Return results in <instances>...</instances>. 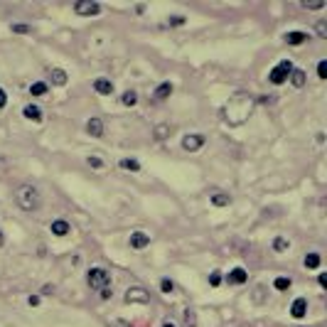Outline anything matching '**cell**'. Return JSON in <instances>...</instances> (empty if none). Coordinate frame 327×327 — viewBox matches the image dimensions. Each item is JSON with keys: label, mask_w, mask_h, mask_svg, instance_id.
<instances>
[{"label": "cell", "mask_w": 327, "mask_h": 327, "mask_svg": "<svg viewBox=\"0 0 327 327\" xmlns=\"http://www.w3.org/2000/svg\"><path fill=\"white\" fill-rule=\"evenodd\" d=\"M253 108H256V96H251L248 91H236L222 108V118L227 126H241L251 118Z\"/></svg>", "instance_id": "obj_1"}, {"label": "cell", "mask_w": 327, "mask_h": 327, "mask_svg": "<svg viewBox=\"0 0 327 327\" xmlns=\"http://www.w3.org/2000/svg\"><path fill=\"white\" fill-rule=\"evenodd\" d=\"M15 199H17V207H20L22 212H34V209L40 207V192H37V187H32V185L17 187Z\"/></svg>", "instance_id": "obj_2"}, {"label": "cell", "mask_w": 327, "mask_h": 327, "mask_svg": "<svg viewBox=\"0 0 327 327\" xmlns=\"http://www.w3.org/2000/svg\"><path fill=\"white\" fill-rule=\"evenodd\" d=\"M86 283L94 288V290H101L103 288H111V276H108V271L106 268H91L89 273H86Z\"/></svg>", "instance_id": "obj_3"}, {"label": "cell", "mask_w": 327, "mask_h": 327, "mask_svg": "<svg viewBox=\"0 0 327 327\" xmlns=\"http://www.w3.org/2000/svg\"><path fill=\"white\" fill-rule=\"evenodd\" d=\"M290 71H293V62H290V59H283V62H278V64L271 69L268 82H271V84H276V86H280V84L290 77Z\"/></svg>", "instance_id": "obj_4"}, {"label": "cell", "mask_w": 327, "mask_h": 327, "mask_svg": "<svg viewBox=\"0 0 327 327\" xmlns=\"http://www.w3.org/2000/svg\"><path fill=\"white\" fill-rule=\"evenodd\" d=\"M126 303L128 305H148L150 303V293L145 288L135 285V288H128L126 290Z\"/></svg>", "instance_id": "obj_5"}, {"label": "cell", "mask_w": 327, "mask_h": 327, "mask_svg": "<svg viewBox=\"0 0 327 327\" xmlns=\"http://www.w3.org/2000/svg\"><path fill=\"white\" fill-rule=\"evenodd\" d=\"M74 10H77V15H98L101 13V5L98 3H91V0H79V3L74 5Z\"/></svg>", "instance_id": "obj_6"}, {"label": "cell", "mask_w": 327, "mask_h": 327, "mask_svg": "<svg viewBox=\"0 0 327 327\" xmlns=\"http://www.w3.org/2000/svg\"><path fill=\"white\" fill-rule=\"evenodd\" d=\"M202 145H204V135H199V133H192V135H185V138H182V148H185L187 153L199 150Z\"/></svg>", "instance_id": "obj_7"}, {"label": "cell", "mask_w": 327, "mask_h": 327, "mask_svg": "<svg viewBox=\"0 0 327 327\" xmlns=\"http://www.w3.org/2000/svg\"><path fill=\"white\" fill-rule=\"evenodd\" d=\"M145 246H150V236L145 234V231H133L131 234V248H145Z\"/></svg>", "instance_id": "obj_8"}, {"label": "cell", "mask_w": 327, "mask_h": 327, "mask_svg": "<svg viewBox=\"0 0 327 327\" xmlns=\"http://www.w3.org/2000/svg\"><path fill=\"white\" fill-rule=\"evenodd\" d=\"M94 91H96V94H101V96H111V94H114V82L101 77V79H96V82H94Z\"/></svg>", "instance_id": "obj_9"}, {"label": "cell", "mask_w": 327, "mask_h": 327, "mask_svg": "<svg viewBox=\"0 0 327 327\" xmlns=\"http://www.w3.org/2000/svg\"><path fill=\"white\" fill-rule=\"evenodd\" d=\"M227 280H229L231 285H241V283H246V280H248V273H246L241 266H236V268H231V271H229Z\"/></svg>", "instance_id": "obj_10"}, {"label": "cell", "mask_w": 327, "mask_h": 327, "mask_svg": "<svg viewBox=\"0 0 327 327\" xmlns=\"http://www.w3.org/2000/svg\"><path fill=\"white\" fill-rule=\"evenodd\" d=\"M22 116H25L27 121H42V108H40L37 103H27V106L22 108Z\"/></svg>", "instance_id": "obj_11"}, {"label": "cell", "mask_w": 327, "mask_h": 327, "mask_svg": "<svg viewBox=\"0 0 327 327\" xmlns=\"http://www.w3.org/2000/svg\"><path fill=\"white\" fill-rule=\"evenodd\" d=\"M305 312H308V300L305 298L293 300V305H290V315H293L295 320H300V317H305Z\"/></svg>", "instance_id": "obj_12"}, {"label": "cell", "mask_w": 327, "mask_h": 327, "mask_svg": "<svg viewBox=\"0 0 327 327\" xmlns=\"http://www.w3.org/2000/svg\"><path fill=\"white\" fill-rule=\"evenodd\" d=\"M305 40H310V37H308V32H300V30L288 32V34H285V42H288L290 47H298V45H303Z\"/></svg>", "instance_id": "obj_13"}, {"label": "cell", "mask_w": 327, "mask_h": 327, "mask_svg": "<svg viewBox=\"0 0 327 327\" xmlns=\"http://www.w3.org/2000/svg\"><path fill=\"white\" fill-rule=\"evenodd\" d=\"M288 79H290V84H293L295 89H303V86H305V82H308V74H305L303 69H293Z\"/></svg>", "instance_id": "obj_14"}, {"label": "cell", "mask_w": 327, "mask_h": 327, "mask_svg": "<svg viewBox=\"0 0 327 327\" xmlns=\"http://www.w3.org/2000/svg\"><path fill=\"white\" fill-rule=\"evenodd\" d=\"M86 133H89L91 138H101V135H103V121H101V118H91V121L86 123Z\"/></svg>", "instance_id": "obj_15"}, {"label": "cell", "mask_w": 327, "mask_h": 327, "mask_svg": "<svg viewBox=\"0 0 327 327\" xmlns=\"http://www.w3.org/2000/svg\"><path fill=\"white\" fill-rule=\"evenodd\" d=\"M49 229H52V234H54V236H66V234L71 231L69 222H64V219H54V222L49 224Z\"/></svg>", "instance_id": "obj_16"}, {"label": "cell", "mask_w": 327, "mask_h": 327, "mask_svg": "<svg viewBox=\"0 0 327 327\" xmlns=\"http://www.w3.org/2000/svg\"><path fill=\"white\" fill-rule=\"evenodd\" d=\"M49 79H52V84H54V86H64L69 77H66V71H64V69H52V71H49Z\"/></svg>", "instance_id": "obj_17"}, {"label": "cell", "mask_w": 327, "mask_h": 327, "mask_svg": "<svg viewBox=\"0 0 327 327\" xmlns=\"http://www.w3.org/2000/svg\"><path fill=\"white\" fill-rule=\"evenodd\" d=\"M209 202H212L214 207H229V204H231V197L224 195V192H216V195L209 197Z\"/></svg>", "instance_id": "obj_18"}, {"label": "cell", "mask_w": 327, "mask_h": 327, "mask_svg": "<svg viewBox=\"0 0 327 327\" xmlns=\"http://www.w3.org/2000/svg\"><path fill=\"white\" fill-rule=\"evenodd\" d=\"M170 94H172V84H170V82H165V84H160V86L155 89V98H158V101H165Z\"/></svg>", "instance_id": "obj_19"}, {"label": "cell", "mask_w": 327, "mask_h": 327, "mask_svg": "<svg viewBox=\"0 0 327 327\" xmlns=\"http://www.w3.org/2000/svg\"><path fill=\"white\" fill-rule=\"evenodd\" d=\"M290 248V241L285 239V236H276L273 239V251L276 253H283V251H288Z\"/></svg>", "instance_id": "obj_20"}, {"label": "cell", "mask_w": 327, "mask_h": 327, "mask_svg": "<svg viewBox=\"0 0 327 327\" xmlns=\"http://www.w3.org/2000/svg\"><path fill=\"white\" fill-rule=\"evenodd\" d=\"M320 263H322L320 253H308L305 256V268H320Z\"/></svg>", "instance_id": "obj_21"}, {"label": "cell", "mask_w": 327, "mask_h": 327, "mask_svg": "<svg viewBox=\"0 0 327 327\" xmlns=\"http://www.w3.org/2000/svg\"><path fill=\"white\" fill-rule=\"evenodd\" d=\"M118 165H121L123 170H131V172H138V170H140V163H138L135 158H123Z\"/></svg>", "instance_id": "obj_22"}, {"label": "cell", "mask_w": 327, "mask_h": 327, "mask_svg": "<svg viewBox=\"0 0 327 327\" xmlns=\"http://www.w3.org/2000/svg\"><path fill=\"white\" fill-rule=\"evenodd\" d=\"M290 285H293V280L285 278V276H278V278L273 280V288H276V290H288Z\"/></svg>", "instance_id": "obj_23"}, {"label": "cell", "mask_w": 327, "mask_h": 327, "mask_svg": "<svg viewBox=\"0 0 327 327\" xmlns=\"http://www.w3.org/2000/svg\"><path fill=\"white\" fill-rule=\"evenodd\" d=\"M30 94H32V96H45V94H47V84H45V82H34V84L30 86Z\"/></svg>", "instance_id": "obj_24"}, {"label": "cell", "mask_w": 327, "mask_h": 327, "mask_svg": "<svg viewBox=\"0 0 327 327\" xmlns=\"http://www.w3.org/2000/svg\"><path fill=\"white\" fill-rule=\"evenodd\" d=\"M121 103H123V106H135V103H138V94H135V91H126V94L121 96Z\"/></svg>", "instance_id": "obj_25"}, {"label": "cell", "mask_w": 327, "mask_h": 327, "mask_svg": "<svg viewBox=\"0 0 327 327\" xmlns=\"http://www.w3.org/2000/svg\"><path fill=\"white\" fill-rule=\"evenodd\" d=\"M185 327H197V312L195 310H185Z\"/></svg>", "instance_id": "obj_26"}, {"label": "cell", "mask_w": 327, "mask_h": 327, "mask_svg": "<svg viewBox=\"0 0 327 327\" xmlns=\"http://www.w3.org/2000/svg\"><path fill=\"white\" fill-rule=\"evenodd\" d=\"M209 285H212V288L222 285V273H219V271H212V273H209Z\"/></svg>", "instance_id": "obj_27"}, {"label": "cell", "mask_w": 327, "mask_h": 327, "mask_svg": "<svg viewBox=\"0 0 327 327\" xmlns=\"http://www.w3.org/2000/svg\"><path fill=\"white\" fill-rule=\"evenodd\" d=\"M160 290H163V293H172V290H175V283H172L170 278H163V280H160Z\"/></svg>", "instance_id": "obj_28"}, {"label": "cell", "mask_w": 327, "mask_h": 327, "mask_svg": "<svg viewBox=\"0 0 327 327\" xmlns=\"http://www.w3.org/2000/svg\"><path fill=\"white\" fill-rule=\"evenodd\" d=\"M86 163H89L91 167H96V170H101V167H103V160H101L98 155H89V158H86Z\"/></svg>", "instance_id": "obj_29"}, {"label": "cell", "mask_w": 327, "mask_h": 327, "mask_svg": "<svg viewBox=\"0 0 327 327\" xmlns=\"http://www.w3.org/2000/svg\"><path fill=\"white\" fill-rule=\"evenodd\" d=\"M305 10H322L325 8V0H315V3H303Z\"/></svg>", "instance_id": "obj_30"}, {"label": "cell", "mask_w": 327, "mask_h": 327, "mask_svg": "<svg viewBox=\"0 0 327 327\" xmlns=\"http://www.w3.org/2000/svg\"><path fill=\"white\" fill-rule=\"evenodd\" d=\"M10 30H13V32H17V34H30V32H32V27H30V25H13Z\"/></svg>", "instance_id": "obj_31"}, {"label": "cell", "mask_w": 327, "mask_h": 327, "mask_svg": "<svg viewBox=\"0 0 327 327\" xmlns=\"http://www.w3.org/2000/svg\"><path fill=\"white\" fill-rule=\"evenodd\" d=\"M167 133H170V128H167V126H158V128H155V138H158V140H165V138H167Z\"/></svg>", "instance_id": "obj_32"}, {"label": "cell", "mask_w": 327, "mask_h": 327, "mask_svg": "<svg viewBox=\"0 0 327 327\" xmlns=\"http://www.w3.org/2000/svg\"><path fill=\"white\" fill-rule=\"evenodd\" d=\"M167 25H170V27H180V25H185V17H182V15H175V17L167 20Z\"/></svg>", "instance_id": "obj_33"}, {"label": "cell", "mask_w": 327, "mask_h": 327, "mask_svg": "<svg viewBox=\"0 0 327 327\" xmlns=\"http://www.w3.org/2000/svg\"><path fill=\"white\" fill-rule=\"evenodd\" d=\"M317 77H320V79H327V62H325V59L317 64Z\"/></svg>", "instance_id": "obj_34"}, {"label": "cell", "mask_w": 327, "mask_h": 327, "mask_svg": "<svg viewBox=\"0 0 327 327\" xmlns=\"http://www.w3.org/2000/svg\"><path fill=\"white\" fill-rule=\"evenodd\" d=\"M317 37H322V40L327 37V25L325 22H317Z\"/></svg>", "instance_id": "obj_35"}, {"label": "cell", "mask_w": 327, "mask_h": 327, "mask_svg": "<svg viewBox=\"0 0 327 327\" xmlns=\"http://www.w3.org/2000/svg\"><path fill=\"white\" fill-rule=\"evenodd\" d=\"M111 327H133L131 322H126V320H114L111 322Z\"/></svg>", "instance_id": "obj_36"}, {"label": "cell", "mask_w": 327, "mask_h": 327, "mask_svg": "<svg viewBox=\"0 0 327 327\" xmlns=\"http://www.w3.org/2000/svg\"><path fill=\"white\" fill-rule=\"evenodd\" d=\"M27 303H30L32 308H37V305H40V295H30V298H27Z\"/></svg>", "instance_id": "obj_37"}, {"label": "cell", "mask_w": 327, "mask_h": 327, "mask_svg": "<svg viewBox=\"0 0 327 327\" xmlns=\"http://www.w3.org/2000/svg\"><path fill=\"white\" fill-rule=\"evenodd\" d=\"M111 295H114V290H111V288H103V290H101V298H103V300H108Z\"/></svg>", "instance_id": "obj_38"}, {"label": "cell", "mask_w": 327, "mask_h": 327, "mask_svg": "<svg viewBox=\"0 0 327 327\" xmlns=\"http://www.w3.org/2000/svg\"><path fill=\"white\" fill-rule=\"evenodd\" d=\"M5 103H8V94H5L3 89H0V108H3Z\"/></svg>", "instance_id": "obj_39"}, {"label": "cell", "mask_w": 327, "mask_h": 327, "mask_svg": "<svg viewBox=\"0 0 327 327\" xmlns=\"http://www.w3.org/2000/svg\"><path fill=\"white\" fill-rule=\"evenodd\" d=\"M317 283H320L322 288H327V276H325V273H320V276H317Z\"/></svg>", "instance_id": "obj_40"}, {"label": "cell", "mask_w": 327, "mask_h": 327, "mask_svg": "<svg viewBox=\"0 0 327 327\" xmlns=\"http://www.w3.org/2000/svg\"><path fill=\"white\" fill-rule=\"evenodd\" d=\"M261 101H263V103H273V101H276V96H261Z\"/></svg>", "instance_id": "obj_41"}, {"label": "cell", "mask_w": 327, "mask_h": 327, "mask_svg": "<svg viewBox=\"0 0 327 327\" xmlns=\"http://www.w3.org/2000/svg\"><path fill=\"white\" fill-rule=\"evenodd\" d=\"M163 327H177L175 322H163Z\"/></svg>", "instance_id": "obj_42"}, {"label": "cell", "mask_w": 327, "mask_h": 327, "mask_svg": "<svg viewBox=\"0 0 327 327\" xmlns=\"http://www.w3.org/2000/svg\"><path fill=\"white\" fill-rule=\"evenodd\" d=\"M5 244V236H3V231H0V246H3Z\"/></svg>", "instance_id": "obj_43"}]
</instances>
